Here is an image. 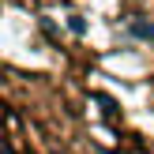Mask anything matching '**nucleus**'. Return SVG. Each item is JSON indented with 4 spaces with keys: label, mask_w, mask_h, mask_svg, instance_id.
I'll return each instance as SVG.
<instances>
[{
    "label": "nucleus",
    "mask_w": 154,
    "mask_h": 154,
    "mask_svg": "<svg viewBox=\"0 0 154 154\" xmlns=\"http://www.w3.org/2000/svg\"><path fill=\"white\" fill-rule=\"evenodd\" d=\"M68 26H72V30H75V34H83V30H87V23H83V19H79V15H72V19H68Z\"/></svg>",
    "instance_id": "obj_2"
},
{
    "label": "nucleus",
    "mask_w": 154,
    "mask_h": 154,
    "mask_svg": "<svg viewBox=\"0 0 154 154\" xmlns=\"http://www.w3.org/2000/svg\"><path fill=\"white\" fill-rule=\"evenodd\" d=\"M132 34H135V38H143V42H154V23L135 19V23H132Z\"/></svg>",
    "instance_id": "obj_1"
},
{
    "label": "nucleus",
    "mask_w": 154,
    "mask_h": 154,
    "mask_svg": "<svg viewBox=\"0 0 154 154\" xmlns=\"http://www.w3.org/2000/svg\"><path fill=\"white\" fill-rule=\"evenodd\" d=\"M4 154H11V147H8V150H4Z\"/></svg>",
    "instance_id": "obj_3"
}]
</instances>
